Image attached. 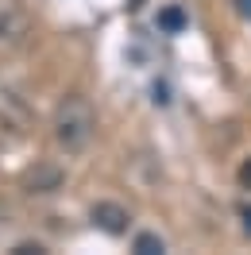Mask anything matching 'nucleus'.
<instances>
[{
  "label": "nucleus",
  "mask_w": 251,
  "mask_h": 255,
  "mask_svg": "<svg viewBox=\"0 0 251 255\" xmlns=\"http://www.w3.org/2000/svg\"><path fill=\"white\" fill-rule=\"evenodd\" d=\"M50 128H54V143L62 147V151H70V155L85 151L97 135V112L89 105V97H81V93L62 97L58 109H54Z\"/></svg>",
  "instance_id": "f257e3e1"
},
{
  "label": "nucleus",
  "mask_w": 251,
  "mask_h": 255,
  "mask_svg": "<svg viewBox=\"0 0 251 255\" xmlns=\"http://www.w3.org/2000/svg\"><path fill=\"white\" fill-rule=\"evenodd\" d=\"M31 27V16L19 0H0V43H19Z\"/></svg>",
  "instance_id": "f03ea898"
},
{
  "label": "nucleus",
  "mask_w": 251,
  "mask_h": 255,
  "mask_svg": "<svg viewBox=\"0 0 251 255\" xmlns=\"http://www.w3.org/2000/svg\"><path fill=\"white\" fill-rule=\"evenodd\" d=\"M89 217H93V224L101 232H109V236H124L127 224H131V213H127L124 205H116V201H97V205L89 209Z\"/></svg>",
  "instance_id": "7ed1b4c3"
},
{
  "label": "nucleus",
  "mask_w": 251,
  "mask_h": 255,
  "mask_svg": "<svg viewBox=\"0 0 251 255\" xmlns=\"http://www.w3.org/2000/svg\"><path fill=\"white\" fill-rule=\"evenodd\" d=\"M58 182H62L58 170H39V178L27 174V190L31 193H50V190H58Z\"/></svg>",
  "instance_id": "20e7f679"
},
{
  "label": "nucleus",
  "mask_w": 251,
  "mask_h": 255,
  "mask_svg": "<svg viewBox=\"0 0 251 255\" xmlns=\"http://www.w3.org/2000/svg\"><path fill=\"white\" fill-rule=\"evenodd\" d=\"M131 248H135V255H162V252H166V244H162L158 232H139Z\"/></svg>",
  "instance_id": "39448f33"
},
{
  "label": "nucleus",
  "mask_w": 251,
  "mask_h": 255,
  "mask_svg": "<svg viewBox=\"0 0 251 255\" xmlns=\"http://www.w3.org/2000/svg\"><path fill=\"white\" fill-rule=\"evenodd\" d=\"M158 27H162V31H182V27H186V12H182L178 4L162 8V12H158Z\"/></svg>",
  "instance_id": "423d86ee"
},
{
  "label": "nucleus",
  "mask_w": 251,
  "mask_h": 255,
  "mask_svg": "<svg viewBox=\"0 0 251 255\" xmlns=\"http://www.w3.org/2000/svg\"><path fill=\"white\" fill-rule=\"evenodd\" d=\"M240 186H244V190H251V159L240 166Z\"/></svg>",
  "instance_id": "0eeeda50"
},
{
  "label": "nucleus",
  "mask_w": 251,
  "mask_h": 255,
  "mask_svg": "<svg viewBox=\"0 0 251 255\" xmlns=\"http://www.w3.org/2000/svg\"><path fill=\"white\" fill-rule=\"evenodd\" d=\"M16 255H43V248H39V244H19Z\"/></svg>",
  "instance_id": "6e6552de"
},
{
  "label": "nucleus",
  "mask_w": 251,
  "mask_h": 255,
  "mask_svg": "<svg viewBox=\"0 0 251 255\" xmlns=\"http://www.w3.org/2000/svg\"><path fill=\"white\" fill-rule=\"evenodd\" d=\"M240 217H244V232H248V236H251V209H244Z\"/></svg>",
  "instance_id": "1a4fd4ad"
}]
</instances>
